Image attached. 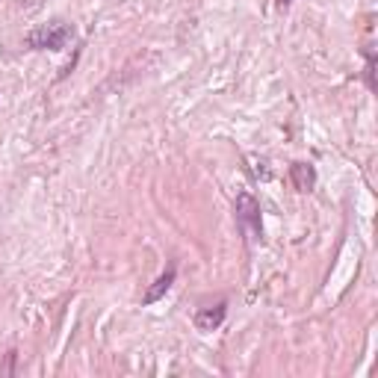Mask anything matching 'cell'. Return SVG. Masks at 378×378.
Segmentation results:
<instances>
[{
	"label": "cell",
	"mask_w": 378,
	"mask_h": 378,
	"mask_svg": "<svg viewBox=\"0 0 378 378\" xmlns=\"http://www.w3.org/2000/svg\"><path fill=\"white\" fill-rule=\"evenodd\" d=\"M74 36V24L63 21V18H53L48 24H38L36 30L27 33V45L33 51H63Z\"/></svg>",
	"instance_id": "obj_1"
},
{
	"label": "cell",
	"mask_w": 378,
	"mask_h": 378,
	"mask_svg": "<svg viewBox=\"0 0 378 378\" xmlns=\"http://www.w3.org/2000/svg\"><path fill=\"white\" fill-rule=\"evenodd\" d=\"M236 219H240V225L246 231H251L254 236H261L263 228H261V204H257V198L248 195V192H240L236 195Z\"/></svg>",
	"instance_id": "obj_2"
},
{
	"label": "cell",
	"mask_w": 378,
	"mask_h": 378,
	"mask_svg": "<svg viewBox=\"0 0 378 378\" xmlns=\"http://www.w3.org/2000/svg\"><path fill=\"white\" fill-rule=\"evenodd\" d=\"M290 181L298 192H310L316 187V169L310 163H293L290 166Z\"/></svg>",
	"instance_id": "obj_3"
},
{
	"label": "cell",
	"mask_w": 378,
	"mask_h": 378,
	"mask_svg": "<svg viewBox=\"0 0 378 378\" xmlns=\"http://www.w3.org/2000/svg\"><path fill=\"white\" fill-rule=\"evenodd\" d=\"M222 322H225V305L204 308V310L195 313V328H198V331H216Z\"/></svg>",
	"instance_id": "obj_4"
},
{
	"label": "cell",
	"mask_w": 378,
	"mask_h": 378,
	"mask_svg": "<svg viewBox=\"0 0 378 378\" xmlns=\"http://www.w3.org/2000/svg\"><path fill=\"white\" fill-rule=\"evenodd\" d=\"M172 284H174V266H169L160 278H157V281L148 287V293L142 295V305H154V302H160V298L172 290Z\"/></svg>",
	"instance_id": "obj_5"
},
{
	"label": "cell",
	"mask_w": 378,
	"mask_h": 378,
	"mask_svg": "<svg viewBox=\"0 0 378 378\" xmlns=\"http://www.w3.org/2000/svg\"><path fill=\"white\" fill-rule=\"evenodd\" d=\"M293 4V0H278V6H290Z\"/></svg>",
	"instance_id": "obj_6"
}]
</instances>
